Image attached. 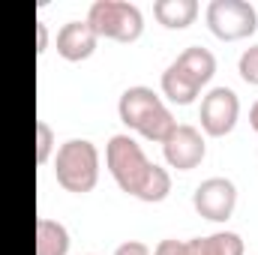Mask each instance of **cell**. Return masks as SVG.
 Wrapping results in <instances>:
<instances>
[{
	"instance_id": "52a82bcc",
	"label": "cell",
	"mask_w": 258,
	"mask_h": 255,
	"mask_svg": "<svg viewBox=\"0 0 258 255\" xmlns=\"http://www.w3.org/2000/svg\"><path fill=\"white\" fill-rule=\"evenodd\" d=\"M192 207L198 216L210 219V222H225L231 219L234 207H237V186L228 177H207L201 180L192 192Z\"/></svg>"
},
{
	"instance_id": "5b68a950",
	"label": "cell",
	"mask_w": 258,
	"mask_h": 255,
	"mask_svg": "<svg viewBox=\"0 0 258 255\" xmlns=\"http://www.w3.org/2000/svg\"><path fill=\"white\" fill-rule=\"evenodd\" d=\"M204 18L210 33L225 42L246 39L258 30V9L249 0H210Z\"/></svg>"
},
{
	"instance_id": "8fae6325",
	"label": "cell",
	"mask_w": 258,
	"mask_h": 255,
	"mask_svg": "<svg viewBox=\"0 0 258 255\" xmlns=\"http://www.w3.org/2000/svg\"><path fill=\"white\" fill-rule=\"evenodd\" d=\"M159 84H162V93H165L174 105H189V102H195V96L201 93V84L195 81L186 69H180L174 60L165 66Z\"/></svg>"
},
{
	"instance_id": "5bb4252c",
	"label": "cell",
	"mask_w": 258,
	"mask_h": 255,
	"mask_svg": "<svg viewBox=\"0 0 258 255\" xmlns=\"http://www.w3.org/2000/svg\"><path fill=\"white\" fill-rule=\"evenodd\" d=\"M174 63L180 66V69H186L201 87H204V84L213 78V72H216V57H213V51L204 48V45H186V48L174 57Z\"/></svg>"
},
{
	"instance_id": "7a4b0ae2",
	"label": "cell",
	"mask_w": 258,
	"mask_h": 255,
	"mask_svg": "<svg viewBox=\"0 0 258 255\" xmlns=\"http://www.w3.org/2000/svg\"><path fill=\"white\" fill-rule=\"evenodd\" d=\"M117 114L132 132H138L141 138L156 141V144H165L168 135L177 129V120L168 111V105L162 102V96L147 84H132L120 93Z\"/></svg>"
},
{
	"instance_id": "6da1fadb",
	"label": "cell",
	"mask_w": 258,
	"mask_h": 255,
	"mask_svg": "<svg viewBox=\"0 0 258 255\" xmlns=\"http://www.w3.org/2000/svg\"><path fill=\"white\" fill-rule=\"evenodd\" d=\"M105 165H108V174L114 177V183L138 201L159 204L171 192V174L162 165L150 162L147 153L141 150V144L126 132H117L108 138Z\"/></svg>"
},
{
	"instance_id": "7c38bea8",
	"label": "cell",
	"mask_w": 258,
	"mask_h": 255,
	"mask_svg": "<svg viewBox=\"0 0 258 255\" xmlns=\"http://www.w3.org/2000/svg\"><path fill=\"white\" fill-rule=\"evenodd\" d=\"M153 15L162 27L168 30H183L198 18V3L195 0H156Z\"/></svg>"
},
{
	"instance_id": "3957f363",
	"label": "cell",
	"mask_w": 258,
	"mask_h": 255,
	"mask_svg": "<svg viewBox=\"0 0 258 255\" xmlns=\"http://www.w3.org/2000/svg\"><path fill=\"white\" fill-rule=\"evenodd\" d=\"M54 177L66 192L84 195L99 183V150L87 138H69L57 147Z\"/></svg>"
},
{
	"instance_id": "9c48e42d",
	"label": "cell",
	"mask_w": 258,
	"mask_h": 255,
	"mask_svg": "<svg viewBox=\"0 0 258 255\" xmlns=\"http://www.w3.org/2000/svg\"><path fill=\"white\" fill-rule=\"evenodd\" d=\"M165 162L177 171H192L204 162L207 156V141L192 123H177V129L168 135V141L162 144Z\"/></svg>"
},
{
	"instance_id": "4fadbf2b",
	"label": "cell",
	"mask_w": 258,
	"mask_h": 255,
	"mask_svg": "<svg viewBox=\"0 0 258 255\" xmlns=\"http://www.w3.org/2000/svg\"><path fill=\"white\" fill-rule=\"evenodd\" d=\"M69 252V231L63 222L51 216L36 219V255H66Z\"/></svg>"
},
{
	"instance_id": "9a60e30c",
	"label": "cell",
	"mask_w": 258,
	"mask_h": 255,
	"mask_svg": "<svg viewBox=\"0 0 258 255\" xmlns=\"http://www.w3.org/2000/svg\"><path fill=\"white\" fill-rule=\"evenodd\" d=\"M51 150H54V129L48 126V120H36V162L45 165Z\"/></svg>"
},
{
	"instance_id": "d6986e66",
	"label": "cell",
	"mask_w": 258,
	"mask_h": 255,
	"mask_svg": "<svg viewBox=\"0 0 258 255\" xmlns=\"http://www.w3.org/2000/svg\"><path fill=\"white\" fill-rule=\"evenodd\" d=\"M249 126L258 132V99L252 102V108H249Z\"/></svg>"
},
{
	"instance_id": "2e32d148",
	"label": "cell",
	"mask_w": 258,
	"mask_h": 255,
	"mask_svg": "<svg viewBox=\"0 0 258 255\" xmlns=\"http://www.w3.org/2000/svg\"><path fill=\"white\" fill-rule=\"evenodd\" d=\"M237 72H240V78L246 84H258V42L243 48V54L237 60Z\"/></svg>"
},
{
	"instance_id": "277c9868",
	"label": "cell",
	"mask_w": 258,
	"mask_h": 255,
	"mask_svg": "<svg viewBox=\"0 0 258 255\" xmlns=\"http://www.w3.org/2000/svg\"><path fill=\"white\" fill-rule=\"evenodd\" d=\"M87 24L99 39L135 42L144 30V12L129 0H93L87 9Z\"/></svg>"
},
{
	"instance_id": "ffe728a7",
	"label": "cell",
	"mask_w": 258,
	"mask_h": 255,
	"mask_svg": "<svg viewBox=\"0 0 258 255\" xmlns=\"http://www.w3.org/2000/svg\"><path fill=\"white\" fill-rule=\"evenodd\" d=\"M87 255H93V252H87Z\"/></svg>"
},
{
	"instance_id": "8992f818",
	"label": "cell",
	"mask_w": 258,
	"mask_h": 255,
	"mask_svg": "<svg viewBox=\"0 0 258 255\" xmlns=\"http://www.w3.org/2000/svg\"><path fill=\"white\" fill-rule=\"evenodd\" d=\"M237 117H240V99L231 87L219 84V87H210L204 96H201V111H198V120L201 129L210 135V138H222L228 135L231 129L237 126Z\"/></svg>"
},
{
	"instance_id": "30bf717a",
	"label": "cell",
	"mask_w": 258,
	"mask_h": 255,
	"mask_svg": "<svg viewBox=\"0 0 258 255\" xmlns=\"http://www.w3.org/2000/svg\"><path fill=\"white\" fill-rule=\"evenodd\" d=\"M96 42H99V36H96V30L87 24V18H72V21H66L63 27L57 30L54 48H57V54H60L63 60L78 63V60H87V57L96 51Z\"/></svg>"
},
{
	"instance_id": "ba28073f",
	"label": "cell",
	"mask_w": 258,
	"mask_h": 255,
	"mask_svg": "<svg viewBox=\"0 0 258 255\" xmlns=\"http://www.w3.org/2000/svg\"><path fill=\"white\" fill-rule=\"evenodd\" d=\"M153 255H243V240L234 231H216L192 240H159Z\"/></svg>"
},
{
	"instance_id": "e0dca14e",
	"label": "cell",
	"mask_w": 258,
	"mask_h": 255,
	"mask_svg": "<svg viewBox=\"0 0 258 255\" xmlns=\"http://www.w3.org/2000/svg\"><path fill=\"white\" fill-rule=\"evenodd\" d=\"M114 255H153L150 252V246L147 243H141V240H126V243H120Z\"/></svg>"
},
{
	"instance_id": "ac0fdd59",
	"label": "cell",
	"mask_w": 258,
	"mask_h": 255,
	"mask_svg": "<svg viewBox=\"0 0 258 255\" xmlns=\"http://www.w3.org/2000/svg\"><path fill=\"white\" fill-rule=\"evenodd\" d=\"M45 51H48V24L36 21V54H45Z\"/></svg>"
}]
</instances>
